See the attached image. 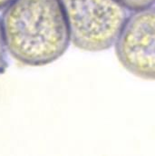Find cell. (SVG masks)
Listing matches in <instances>:
<instances>
[{
	"label": "cell",
	"instance_id": "cell-1",
	"mask_svg": "<svg viewBox=\"0 0 155 156\" xmlns=\"http://www.w3.org/2000/svg\"><path fill=\"white\" fill-rule=\"evenodd\" d=\"M0 26L5 49L27 66L57 60L71 41L60 0H13L5 8Z\"/></svg>",
	"mask_w": 155,
	"mask_h": 156
},
{
	"label": "cell",
	"instance_id": "cell-2",
	"mask_svg": "<svg viewBox=\"0 0 155 156\" xmlns=\"http://www.w3.org/2000/svg\"><path fill=\"white\" fill-rule=\"evenodd\" d=\"M71 42L85 51H103L115 44L129 17L117 0H60Z\"/></svg>",
	"mask_w": 155,
	"mask_h": 156
},
{
	"label": "cell",
	"instance_id": "cell-3",
	"mask_svg": "<svg viewBox=\"0 0 155 156\" xmlns=\"http://www.w3.org/2000/svg\"><path fill=\"white\" fill-rule=\"evenodd\" d=\"M119 62L132 75L155 80V7L134 11L116 42Z\"/></svg>",
	"mask_w": 155,
	"mask_h": 156
},
{
	"label": "cell",
	"instance_id": "cell-4",
	"mask_svg": "<svg viewBox=\"0 0 155 156\" xmlns=\"http://www.w3.org/2000/svg\"><path fill=\"white\" fill-rule=\"evenodd\" d=\"M124 7L131 11H138L152 6L155 0H117Z\"/></svg>",
	"mask_w": 155,
	"mask_h": 156
},
{
	"label": "cell",
	"instance_id": "cell-5",
	"mask_svg": "<svg viewBox=\"0 0 155 156\" xmlns=\"http://www.w3.org/2000/svg\"><path fill=\"white\" fill-rule=\"evenodd\" d=\"M5 46L4 43V39L2 36V31H1V26H0V68L4 65L5 61Z\"/></svg>",
	"mask_w": 155,
	"mask_h": 156
},
{
	"label": "cell",
	"instance_id": "cell-6",
	"mask_svg": "<svg viewBox=\"0 0 155 156\" xmlns=\"http://www.w3.org/2000/svg\"><path fill=\"white\" fill-rule=\"evenodd\" d=\"M13 0H0V10L5 8Z\"/></svg>",
	"mask_w": 155,
	"mask_h": 156
}]
</instances>
